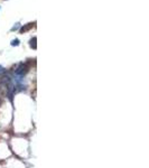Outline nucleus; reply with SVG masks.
<instances>
[{"mask_svg": "<svg viewBox=\"0 0 149 168\" xmlns=\"http://www.w3.org/2000/svg\"><path fill=\"white\" fill-rule=\"evenodd\" d=\"M26 72H27V65L24 64V63H21V64H19V66L17 67L15 73H16L17 76H24Z\"/></svg>", "mask_w": 149, "mask_h": 168, "instance_id": "obj_1", "label": "nucleus"}, {"mask_svg": "<svg viewBox=\"0 0 149 168\" xmlns=\"http://www.w3.org/2000/svg\"><path fill=\"white\" fill-rule=\"evenodd\" d=\"M11 45H12V46H17V45H19V41H18V39L12 41V42H11Z\"/></svg>", "mask_w": 149, "mask_h": 168, "instance_id": "obj_2", "label": "nucleus"}, {"mask_svg": "<svg viewBox=\"0 0 149 168\" xmlns=\"http://www.w3.org/2000/svg\"><path fill=\"white\" fill-rule=\"evenodd\" d=\"M19 28V24H16V26H14V28H12V30H16Z\"/></svg>", "mask_w": 149, "mask_h": 168, "instance_id": "obj_3", "label": "nucleus"}, {"mask_svg": "<svg viewBox=\"0 0 149 168\" xmlns=\"http://www.w3.org/2000/svg\"><path fill=\"white\" fill-rule=\"evenodd\" d=\"M1 72H3V67L0 65V73H1Z\"/></svg>", "mask_w": 149, "mask_h": 168, "instance_id": "obj_4", "label": "nucleus"}]
</instances>
